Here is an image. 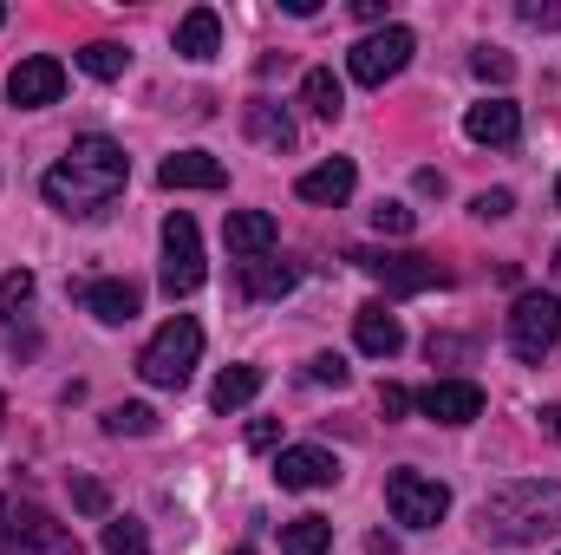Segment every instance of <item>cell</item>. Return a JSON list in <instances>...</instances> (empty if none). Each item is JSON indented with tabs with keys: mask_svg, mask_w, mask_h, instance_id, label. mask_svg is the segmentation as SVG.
Masks as SVG:
<instances>
[{
	"mask_svg": "<svg viewBox=\"0 0 561 555\" xmlns=\"http://www.w3.org/2000/svg\"><path fill=\"white\" fill-rule=\"evenodd\" d=\"M125 177H131L125 144H112V138H99V132H92V138H72V150L46 170V203H53L59 216L92 223V216H105V209L118 203Z\"/></svg>",
	"mask_w": 561,
	"mask_h": 555,
	"instance_id": "6da1fadb",
	"label": "cell"
},
{
	"mask_svg": "<svg viewBox=\"0 0 561 555\" xmlns=\"http://www.w3.org/2000/svg\"><path fill=\"white\" fill-rule=\"evenodd\" d=\"M477 530L490 543H510V550L549 543V536H561V484H549V477H516V484L490 490Z\"/></svg>",
	"mask_w": 561,
	"mask_h": 555,
	"instance_id": "7a4b0ae2",
	"label": "cell"
},
{
	"mask_svg": "<svg viewBox=\"0 0 561 555\" xmlns=\"http://www.w3.org/2000/svg\"><path fill=\"white\" fill-rule=\"evenodd\" d=\"M196 360H203V327L190 320V314H176V320H163L157 333H150V347L138 353V373L150 386H190V373H196Z\"/></svg>",
	"mask_w": 561,
	"mask_h": 555,
	"instance_id": "3957f363",
	"label": "cell"
},
{
	"mask_svg": "<svg viewBox=\"0 0 561 555\" xmlns=\"http://www.w3.org/2000/svg\"><path fill=\"white\" fill-rule=\"evenodd\" d=\"M0 555H79V536H66L46 510L0 497Z\"/></svg>",
	"mask_w": 561,
	"mask_h": 555,
	"instance_id": "277c9868",
	"label": "cell"
},
{
	"mask_svg": "<svg viewBox=\"0 0 561 555\" xmlns=\"http://www.w3.org/2000/svg\"><path fill=\"white\" fill-rule=\"evenodd\" d=\"M203 236H196V223L183 216V209H170L163 216V294L170 301H183V294H196L203 287Z\"/></svg>",
	"mask_w": 561,
	"mask_h": 555,
	"instance_id": "5b68a950",
	"label": "cell"
},
{
	"mask_svg": "<svg viewBox=\"0 0 561 555\" xmlns=\"http://www.w3.org/2000/svg\"><path fill=\"white\" fill-rule=\"evenodd\" d=\"M510 347L529 366L542 353H556L561 347V301L556 294H516V307H510Z\"/></svg>",
	"mask_w": 561,
	"mask_h": 555,
	"instance_id": "8992f818",
	"label": "cell"
},
{
	"mask_svg": "<svg viewBox=\"0 0 561 555\" xmlns=\"http://www.w3.org/2000/svg\"><path fill=\"white\" fill-rule=\"evenodd\" d=\"M386 503H392V517L405 530H437L450 517V490L437 477H424V471H392L386 477Z\"/></svg>",
	"mask_w": 561,
	"mask_h": 555,
	"instance_id": "52a82bcc",
	"label": "cell"
},
{
	"mask_svg": "<svg viewBox=\"0 0 561 555\" xmlns=\"http://www.w3.org/2000/svg\"><path fill=\"white\" fill-rule=\"evenodd\" d=\"M412 53H419V39H412L405 26H379V33H366V39L346 53V72H353L359 86H386V79H399V72L412 66Z\"/></svg>",
	"mask_w": 561,
	"mask_h": 555,
	"instance_id": "ba28073f",
	"label": "cell"
},
{
	"mask_svg": "<svg viewBox=\"0 0 561 555\" xmlns=\"http://www.w3.org/2000/svg\"><path fill=\"white\" fill-rule=\"evenodd\" d=\"M353 262L379 281L386 294H424V287H444V269L431 256H412V249H353Z\"/></svg>",
	"mask_w": 561,
	"mask_h": 555,
	"instance_id": "9c48e42d",
	"label": "cell"
},
{
	"mask_svg": "<svg viewBox=\"0 0 561 555\" xmlns=\"http://www.w3.org/2000/svg\"><path fill=\"white\" fill-rule=\"evenodd\" d=\"M59 92H66V66H59L53 53H33V59H20V66L7 72V99H13L20 112L59 105Z\"/></svg>",
	"mask_w": 561,
	"mask_h": 555,
	"instance_id": "30bf717a",
	"label": "cell"
},
{
	"mask_svg": "<svg viewBox=\"0 0 561 555\" xmlns=\"http://www.w3.org/2000/svg\"><path fill=\"white\" fill-rule=\"evenodd\" d=\"M275 484L280 490H327V484H340V457L320 444H287L275 457Z\"/></svg>",
	"mask_w": 561,
	"mask_h": 555,
	"instance_id": "8fae6325",
	"label": "cell"
},
{
	"mask_svg": "<svg viewBox=\"0 0 561 555\" xmlns=\"http://www.w3.org/2000/svg\"><path fill=\"white\" fill-rule=\"evenodd\" d=\"M412 406L437 424H470V418H483V386L477 380H431Z\"/></svg>",
	"mask_w": 561,
	"mask_h": 555,
	"instance_id": "7c38bea8",
	"label": "cell"
},
{
	"mask_svg": "<svg viewBox=\"0 0 561 555\" xmlns=\"http://www.w3.org/2000/svg\"><path fill=\"white\" fill-rule=\"evenodd\" d=\"M157 183H163V190H222L229 170H222L209 150H176V157L157 163Z\"/></svg>",
	"mask_w": 561,
	"mask_h": 555,
	"instance_id": "4fadbf2b",
	"label": "cell"
},
{
	"mask_svg": "<svg viewBox=\"0 0 561 555\" xmlns=\"http://www.w3.org/2000/svg\"><path fill=\"white\" fill-rule=\"evenodd\" d=\"M222 236H229V256H242V262H262V256L280 242V229H275L268 209H229Z\"/></svg>",
	"mask_w": 561,
	"mask_h": 555,
	"instance_id": "5bb4252c",
	"label": "cell"
},
{
	"mask_svg": "<svg viewBox=\"0 0 561 555\" xmlns=\"http://www.w3.org/2000/svg\"><path fill=\"white\" fill-rule=\"evenodd\" d=\"M353 183H359V170H353V157H327V163H313L294 190H300V203H346L353 196Z\"/></svg>",
	"mask_w": 561,
	"mask_h": 555,
	"instance_id": "9a60e30c",
	"label": "cell"
},
{
	"mask_svg": "<svg viewBox=\"0 0 561 555\" xmlns=\"http://www.w3.org/2000/svg\"><path fill=\"white\" fill-rule=\"evenodd\" d=\"M79 301H85V314L92 320H105V327H125V320H138V287L131 281H85L79 287Z\"/></svg>",
	"mask_w": 561,
	"mask_h": 555,
	"instance_id": "2e32d148",
	"label": "cell"
},
{
	"mask_svg": "<svg viewBox=\"0 0 561 555\" xmlns=\"http://www.w3.org/2000/svg\"><path fill=\"white\" fill-rule=\"evenodd\" d=\"M353 333H359V353H373V360H392V353L405 347V327H399V314H386L379 301H366V307L353 314Z\"/></svg>",
	"mask_w": 561,
	"mask_h": 555,
	"instance_id": "e0dca14e",
	"label": "cell"
},
{
	"mask_svg": "<svg viewBox=\"0 0 561 555\" xmlns=\"http://www.w3.org/2000/svg\"><path fill=\"white\" fill-rule=\"evenodd\" d=\"M463 132H470V144H516L523 112H516L510 99H483V105H470V112H463Z\"/></svg>",
	"mask_w": 561,
	"mask_h": 555,
	"instance_id": "ac0fdd59",
	"label": "cell"
},
{
	"mask_svg": "<svg viewBox=\"0 0 561 555\" xmlns=\"http://www.w3.org/2000/svg\"><path fill=\"white\" fill-rule=\"evenodd\" d=\"M216 46H222V20H216V7L183 13V26H176V53H183V59H216Z\"/></svg>",
	"mask_w": 561,
	"mask_h": 555,
	"instance_id": "d6986e66",
	"label": "cell"
},
{
	"mask_svg": "<svg viewBox=\"0 0 561 555\" xmlns=\"http://www.w3.org/2000/svg\"><path fill=\"white\" fill-rule=\"evenodd\" d=\"M255 393H262V366H229V373H216L209 406H216V412H242Z\"/></svg>",
	"mask_w": 561,
	"mask_h": 555,
	"instance_id": "ffe728a7",
	"label": "cell"
},
{
	"mask_svg": "<svg viewBox=\"0 0 561 555\" xmlns=\"http://www.w3.org/2000/svg\"><path fill=\"white\" fill-rule=\"evenodd\" d=\"M242 125H249V138L268 144V150H294V118H287L280 105H268V99H255V105L242 112Z\"/></svg>",
	"mask_w": 561,
	"mask_h": 555,
	"instance_id": "44dd1931",
	"label": "cell"
},
{
	"mask_svg": "<svg viewBox=\"0 0 561 555\" xmlns=\"http://www.w3.org/2000/svg\"><path fill=\"white\" fill-rule=\"evenodd\" d=\"M300 99H307V112H313V118H327V125L346 112V92H340V79H333L327 66H313V72L300 79Z\"/></svg>",
	"mask_w": 561,
	"mask_h": 555,
	"instance_id": "7402d4cb",
	"label": "cell"
},
{
	"mask_svg": "<svg viewBox=\"0 0 561 555\" xmlns=\"http://www.w3.org/2000/svg\"><path fill=\"white\" fill-rule=\"evenodd\" d=\"M287 287H294V269L287 262H268V256L262 262H242V294L249 301H280Z\"/></svg>",
	"mask_w": 561,
	"mask_h": 555,
	"instance_id": "603a6c76",
	"label": "cell"
},
{
	"mask_svg": "<svg viewBox=\"0 0 561 555\" xmlns=\"http://www.w3.org/2000/svg\"><path fill=\"white\" fill-rule=\"evenodd\" d=\"M333 550V523L327 517H300L280 530V555H327Z\"/></svg>",
	"mask_w": 561,
	"mask_h": 555,
	"instance_id": "cb8c5ba5",
	"label": "cell"
},
{
	"mask_svg": "<svg viewBox=\"0 0 561 555\" xmlns=\"http://www.w3.org/2000/svg\"><path fill=\"white\" fill-rule=\"evenodd\" d=\"M72 59H79L92 79H125V66H131V53H125L118 39H92V46H79Z\"/></svg>",
	"mask_w": 561,
	"mask_h": 555,
	"instance_id": "d4e9b609",
	"label": "cell"
},
{
	"mask_svg": "<svg viewBox=\"0 0 561 555\" xmlns=\"http://www.w3.org/2000/svg\"><path fill=\"white\" fill-rule=\"evenodd\" d=\"M105 431H112V438H150V431H157V412H150V406H112V412H105Z\"/></svg>",
	"mask_w": 561,
	"mask_h": 555,
	"instance_id": "484cf974",
	"label": "cell"
},
{
	"mask_svg": "<svg viewBox=\"0 0 561 555\" xmlns=\"http://www.w3.org/2000/svg\"><path fill=\"white\" fill-rule=\"evenodd\" d=\"M105 555H150V536H144V523H131V517L105 523Z\"/></svg>",
	"mask_w": 561,
	"mask_h": 555,
	"instance_id": "4316f807",
	"label": "cell"
},
{
	"mask_svg": "<svg viewBox=\"0 0 561 555\" xmlns=\"http://www.w3.org/2000/svg\"><path fill=\"white\" fill-rule=\"evenodd\" d=\"M346 380H353V373H346L340 353H313V360H307V386H333V393H340Z\"/></svg>",
	"mask_w": 561,
	"mask_h": 555,
	"instance_id": "83f0119b",
	"label": "cell"
},
{
	"mask_svg": "<svg viewBox=\"0 0 561 555\" xmlns=\"http://www.w3.org/2000/svg\"><path fill=\"white\" fill-rule=\"evenodd\" d=\"M373 229H379V236H412L419 216H412L405 203H379V209H373Z\"/></svg>",
	"mask_w": 561,
	"mask_h": 555,
	"instance_id": "f1b7e54d",
	"label": "cell"
},
{
	"mask_svg": "<svg viewBox=\"0 0 561 555\" xmlns=\"http://www.w3.org/2000/svg\"><path fill=\"white\" fill-rule=\"evenodd\" d=\"M72 503H79L85 517H105V510H112V497H105L99 477H72Z\"/></svg>",
	"mask_w": 561,
	"mask_h": 555,
	"instance_id": "f546056e",
	"label": "cell"
},
{
	"mask_svg": "<svg viewBox=\"0 0 561 555\" xmlns=\"http://www.w3.org/2000/svg\"><path fill=\"white\" fill-rule=\"evenodd\" d=\"M470 66H477V79H496V86H503V79L516 72V59H510V53H496V46H483V53H477Z\"/></svg>",
	"mask_w": 561,
	"mask_h": 555,
	"instance_id": "4dcf8cb0",
	"label": "cell"
},
{
	"mask_svg": "<svg viewBox=\"0 0 561 555\" xmlns=\"http://www.w3.org/2000/svg\"><path fill=\"white\" fill-rule=\"evenodd\" d=\"M510 209H516V196H510V190H483V196H477V216H483V223H503Z\"/></svg>",
	"mask_w": 561,
	"mask_h": 555,
	"instance_id": "1f68e13d",
	"label": "cell"
},
{
	"mask_svg": "<svg viewBox=\"0 0 561 555\" xmlns=\"http://www.w3.org/2000/svg\"><path fill=\"white\" fill-rule=\"evenodd\" d=\"M26 294H33V275H26V269H13V275L0 281V320H7V307H13V301H26Z\"/></svg>",
	"mask_w": 561,
	"mask_h": 555,
	"instance_id": "d6a6232c",
	"label": "cell"
},
{
	"mask_svg": "<svg viewBox=\"0 0 561 555\" xmlns=\"http://www.w3.org/2000/svg\"><path fill=\"white\" fill-rule=\"evenodd\" d=\"M516 13H523L529 26H542V33H549V26H561V7H549V0H523Z\"/></svg>",
	"mask_w": 561,
	"mask_h": 555,
	"instance_id": "836d02e7",
	"label": "cell"
},
{
	"mask_svg": "<svg viewBox=\"0 0 561 555\" xmlns=\"http://www.w3.org/2000/svg\"><path fill=\"white\" fill-rule=\"evenodd\" d=\"M424 353H431V366H437V360H463L470 347H463L457 333H431V347H424Z\"/></svg>",
	"mask_w": 561,
	"mask_h": 555,
	"instance_id": "e575fe53",
	"label": "cell"
},
{
	"mask_svg": "<svg viewBox=\"0 0 561 555\" xmlns=\"http://www.w3.org/2000/svg\"><path fill=\"white\" fill-rule=\"evenodd\" d=\"M379 412H386V418L412 412V393H405V386H379Z\"/></svg>",
	"mask_w": 561,
	"mask_h": 555,
	"instance_id": "d590c367",
	"label": "cell"
},
{
	"mask_svg": "<svg viewBox=\"0 0 561 555\" xmlns=\"http://www.w3.org/2000/svg\"><path fill=\"white\" fill-rule=\"evenodd\" d=\"M275 438H280V424H275V418H255V424H249V444H255V451H268Z\"/></svg>",
	"mask_w": 561,
	"mask_h": 555,
	"instance_id": "8d00e7d4",
	"label": "cell"
},
{
	"mask_svg": "<svg viewBox=\"0 0 561 555\" xmlns=\"http://www.w3.org/2000/svg\"><path fill=\"white\" fill-rule=\"evenodd\" d=\"M386 7H392V0H353V13H359L366 26H379V20H386Z\"/></svg>",
	"mask_w": 561,
	"mask_h": 555,
	"instance_id": "74e56055",
	"label": "cell"
},
{
	"mask_svg": "<svg viewBox=\"0 0 561 555\" xmlns=\"http://www.w3.org/2000/svg\"><path fill=\"white\" fill-rule=\"evenodd\" d=\"M542 424H549V431L561 438V406H549V412H542Z\"/></svg>",
	"mask_w": 561,
	"mask_h": 555,
	"instance_id": "f35d334b",
	"label": "cell"
},
{
	"mask_svg": "<svg viewBox=\"0 0 561 555\" xmlns=\"http://www.w3.org/2000/svg\"><path fill=\"white\" fill-rule=\"evenodd\" d=\"M556 275H561V242H556Z\"/></svg>",
	"mask_w": 561,
	"mask_h": 555,
	"instance_id": "ab89813d",
	"label": "cell"
},
{
	"mask_svg": "<svg viewBox=\"0 0 561 555\" xmlns=\"http://www.w3.org/2000/svg\"><path fill=\"white\" fill-rule=\"evenodd\" d=\"M0 26H7V7H0Z\"/></svg>",
	"mask_w": 561,
	"mask_h": 555,
	"instance_id": "60d3db41",
	"label": "cell"
},
{
	"mask_svg": "<svg viewBox=\"0 0 561 555\" xmlns=\"http://www.w3.org/2000/svg\"><path fill=\"white\" fill-rule=\"evenodd\" d=\"M0 418H7V399H0Z\"/></svg>",
	"mask_w": 561,
	"mask_h": 555,
	"instance_id": "b9f144b4",
	"label": "cell"
},
{
	"mask_svg": "<svg viewBox=\"0 0 561 555\" xmlns=\"http://www.w3.org/2000/svg\"><path fill=\"white\" fill-rule=\"evenodd\" d=\"M236 555H255V550H236Z\"/></svg>",
	"mask_w": 561,
	"mask_h": 555,
	"instance_id": "7bdbcfd3",
	"label": "cell"
},
{
	"mask_svg": "<svg viewBox=\"0 0 561 555\" xmlns=\"http://www.w3.org/2000/svg\"><path fill=\"white\" fill-rule=\"evenodd\" d=\"M556 203H561V183H556Z\"/></svg>",
	"mask_w": 561,
	"mask_h": 555,
	"instance_id": "ee69618b",
	"label": "cell"
}]
</instances>
